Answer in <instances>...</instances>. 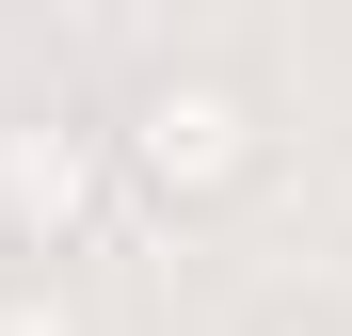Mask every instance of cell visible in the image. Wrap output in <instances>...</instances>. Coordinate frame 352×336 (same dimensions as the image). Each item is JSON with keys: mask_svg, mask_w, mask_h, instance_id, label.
<instances>
[{"mask_svg": "<svg viewBox=\"0 0 352 336\" xmlns=\"http://www.w3.org/2000/svg\"><path fill=\"white\" fill-rule=\"evenodd\" d=\"M0 336H96L65 289H32V272H0Z\"/></svg>", "mask_w": 352, "mask_h": 336, "instance_id": "3", "label": "cell"}, {"mask_svg": "<svg viewBox=\"0 0 352 336\" xmlns=\"http://www.w3.org/2000/svg\"><path fill=\"white\" fill-rule=\"evenodd\" d=\"M112 208V144L65 128V112H16L0 128V224H16V256H80Z\"/></svg>", "mask_w": 352, "mask_h": 336, "instance_id": "2", "label": "cell"}, {"mask_svg": "<svg viewBox=\"0 0 352 336\" xmlns=\"http://www.w3.org/2000/svg\"><path fill=\"white\" fill-rule=\"evenodd\" d=\"M112 144H129V177H144L160 208H224V192H256V160H272L256 96H241V80H192V65H160Z\"/></svg>", "mask_w": 352, "mask_h": 336, "instance_id": "1", "label": "cell"}, {"mask_svg": "<svg viewBox=\"0 0 352 336\" xmlns=\"http://www.w3.org/2000/svg\"><path fill=\"white\" fill-rule=\"evenodd\" d=\"M256 336H352V320H256Z\"/></svg>", "mask_w": 352, "mask_h": 336, "instance_id": "4", "label": "cell"}]
</instances>
